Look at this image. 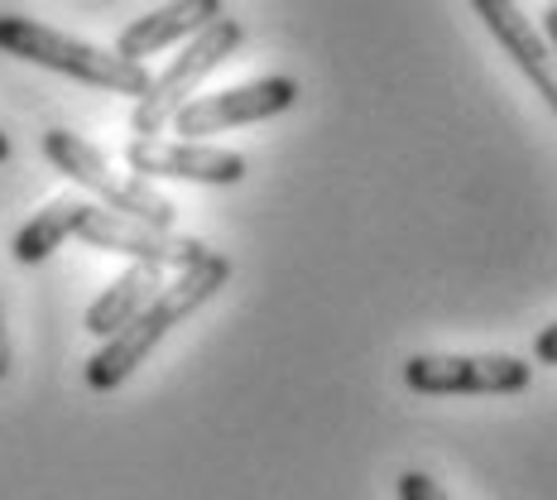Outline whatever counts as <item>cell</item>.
<instances>
[{"mask_svg":"<svg viewBox=\"0 0 557 500\" xmlns=\"http://www.w3.org/2000/svg\"><path fill=\"white\" fill-rule=\"evenodd\" d=\"M226 279H231V260L222 251H207L197 265H188V270H178V279L173 284H164V294L154 298L145 313H139L135 322H125L115 337H107L101 342V352L97 356H87V386L91 390H121L125 380L135 376L139 366L149 362V352H154L164 337L178 328L183 318H193L202 304H212L216 298V289H226Z\"/></svg>","mask_w":557,"mask_h":500,"instance_id":"cell-1","label":"cell"},{"mask_svg":"<svg viewBox=\"0 0 557 500\" xmlns=\"http://www.w3.org/2000/svg\"><path fill=\"white\" fill-rule=\"evenodd\" d=\"M0 53L34 63V68H49V73H63L73 83L115 92V97H135V101L154 83L145 63H131V58H121L115 49H97L87 39L49 29L29 15H0Z\"/></svg>","mask_w":557,"mask_h":500,"instance_id":"cell-2","label":"cell"},{"mask_svg":"<svg viewBox=\"0 0 557 500\" xmlns=\"http://www.w3.org/2000/svg\"><path fill=\"white\" fill-rule=\"evenodd\" d=\"M44 159H49L63 179H73L77 188H87L91 197H101V203H107V212L135 217V222L159 227V231H173V222H178V207H173L169 197L154 188V183L135 179V173H121L83 135L49 131V135H44Z\"/></svg>","mask_w":557,"mask_h":500,"instance_id":"cell-3","label":"cell"},{"mask_svg":"<svg viewBox=\"0 0 557 500\" xmlns=\"http://www.w3.org/2000/svg\"><path fill=\"white\" fill-rule=\"evenodd\" d=\"M240 39H246V25L240 20H212L197 39H188L178 49V58L164 68V73L149 83V92L135 101V111H131V131L139 139H154V135H164L169 125H173V115H178L183 107L193 101V92L207 83V77L216 73V68L226 63L231 53L240 49Z\"/></svg>","mask_w":557,"mask_h":500,"instance_id":"cell-4","label":"cell"},{"mask_svg":"<svg viewBox=\"0 0 557 500\" xmlns=\"http://www.w3.org/2000/svg\"><path fill=\"white\" fill-rule=\"evenodd\" d=\"M294 101H298V77L270 73V77H255V83L216 92V97H193L188 107L173 115L169 131L183 139L222 135V131H236V125H255V121L294 111Z\"/></svg>","mask_w":557,"mask_h":500,"instance_id":"cell-5","label":"cell"},{"mask_svg":"<svg viewBox=\"0 0 557 500\" xmlns=\"http://www.w3.org/2000/svg\"><path fill=\"white\" fill-rule=\"evenodd\" d=\"M125 164L135 179H173V183H212V188H236L246 179V155L222 145H202V139H131L125 145Z\"/></svg>","mask_w":557,"mask_h":500,"instance_id":"cell-6","label":"cell"},{"mask_svg":"<svg viewBox=\"0 0 557 500\" xmlns=\"http://www.w3.org/2000/svg\"><path fill=\"white\" fill-rule=\"evenodd\" d=\"M533 366L519 356H409L404 386L413 394H519L529 390Z\"/></svg>","mask_w":557,"mask_h":500,"instance_id":"cell-7","label":"cell"},{"mask_svg":"<svg viewBox=\"0 0 557 500\" xmlns=\"http://www.w3.org/2000/svg\"><path fill=\"white\" fill-rule=\"evenodd\" d=\"M77 241H87L91 251L125 255V260H135V265H159V270H188V265H197L207 255V246L197 236L145 227V222H135V217L107 212V207H91Z\"/></svg>","mask_w":557,"mask_h":500,"instance_id":"cell-8","label":"cell"},{"mask_svg":"<svg viewBox=\"0 0 557 500\" xmlns=\"http://www.w3.org/2000/svg\"><path fill=\"white\" fill-rule=\"evenodd\" d=\"M471 5L485 20V29L495 34V44L509 53V63L533 83L543 107L557 115V58L548 49V39H543V29L519 10V0H471Z\"/></svg>","mask_w":557,"mask_h":500,"instance_id":"cell-9","label":"cell"},{"mask_svg":"<svg viewBox=\"0 0 557 500\" xmlns=\"http://www.w3.org/2000/svg\"><path fill=\"white\" fill-rule=\"evenodd\" d=\"M222 15H226L222 0H169V5L139 15L135 25H125L121 39H115V53L131 58V63H145L149 53H164L173 44L197 39V34Z\"/></svg>","mask_w":557,"mask_h":500,"instance_id":"cell-10","label":"cell"},{"mask_svg":"<svg viewBox=\"0 0 557 500\" xmlns=\"http://www.w3.org/2000/svg\"><path fill=\"white\" fill-rule=\"evenodd\" d=\"M164 294V270L159 265H131L125 275L111 279V289H101L97 304L87 308V332L91 337H115L125 322H135L154 298Z\"/></svg>","mask_w":557,"mask_h":500,"instance_id":"cell-11","label":"cell"},{"mask_svg":"<svg viewBox=\"0 0 557 500\" xmlns=\"http://www.w3.org/2000/svg\"><path fill=\"white\" fill-rule=\"evenodd\" d=\"M91 207H97V203H87V197H53L44 212H34L29 222L15 231V246H10V255H15L20 265H44L58 246H63V241H73L77 231H83V222L91 217Z\"/></svg>","mask_w":557,"mask_h":500,"instance_id":"cell-12","label":"cell"},{"mask_svg":"<svg viewBox=\"0 0 557 500\" xmlns=\"http://www.w3.org/2000/svg\"><path fill=\"white\" fill-rule=\"evenodd\" d=\"M394 491H399V500H447V491L428 472H404L394 481Z\"/></svg>","mask_w":557,"mask_h":500,"instance_id":"cell-13","label":"cell"},{"mask_svg":"<svg viewBox=\"0 0 557 500\" xmlns=\"http://www.w3.org/2000/svg\"><path fill=\"white\" fill-rule=\"evenodd\" d=\"M533 356H539V366H557V322L533 337Z\"/></svg>","mask_w":557,"mask_h":500,"instance_id":"cell-14","label":"cell"},{"mask_svg":"<svg viewBox=\"0 0 557 500\" xmlns=\"http://www.w3.org/2000/svg\"><path fill=\"white\" fill-rule=\"evenodd\" d=\"M10 376V322H5V298H0V380Z\"/></svg>","mask_w":557,"mask_h":500,"instance_id":"cell-15","label":"cell"},{"mask_svg":"<svg viewBox=\"0 0 557 500\" xmlns=\"http://www.w3.org/2000/svg\"><path fill=\"white\" fill-rule=\"evenodd\" d=\"M543 39H548V49H553V58H557V0L548 5V15H543Z\"/></svg>","mask_w":557,"mask_h":500,"instance_id":"cell-16","label":"cell"},{"mask_svg":"<svg viewBox=\"0 0 557 500\" xmlns=\"http://www.w3.org/2000/svg\"><path fill=\"white\" fill-rule=\"evenodd\" d=\"M5 159H10V135L0 131V164H5Z\"/></svg>","mask_w":557,"mask_h":500,"instance_id":"cell-17","label":"cell"}]
</instances>
